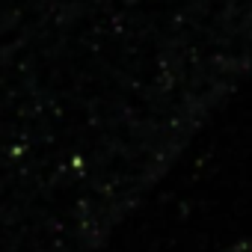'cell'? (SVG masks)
Listing matches in <instances>:
<instances>
[{
    "label": "cell",
    "instance_id": "6da1fadb",
    "mask_svg": "<svg viewBox=\"0 0 252 252\" xmlns=\"http://www.w3.org/2000/svg\"><path fill=\"white\" fill-rule=\"evenodd\" d=\"M228 252H252V240H246V243H237V246H231Z\"/></svg>",
    "mask_w": 252,
    "mask_h": 252
}]
</instances>
